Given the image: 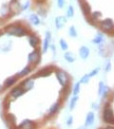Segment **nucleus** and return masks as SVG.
Masks as SVG:
<instances>
[{"mask_svg": "<svg viewBox=\"0 0 114 129\" xmlns=\"http://www.w3.org/2000/svg\"><path fill=\"white\" fill-rule=\"evenodd\" d=\"M5 32L11 35H23L25 33V29L22 25H18V24H11L5 28Z\"/></svg>", "mask_w": 114, "mask_h": 129, "instance_id": "nucleus-1", "label": "nucleus"}, {"mask_svg": "<svg viewBox=\"0 0 114 129\" xmlns=\"http://www.w3.org/2000/svg\"><path fill=\"white\" fill-rule=\"evenodd\" d=\"M99 28L102 32H105V33H111V32L114 31V23L111 19H105V20H101L99 21Z\"/></svg>", "mask_w": 114, "mask_h": 129, "instance_id": "nucleus-2", "label": "nucleus"}, {"mask_svg": "<svg viewBox=\"0 0 114 129\" xmlns=\"http://www.w3.org/2000/svg\"><path fill=\"white\" fill-rule=\"evenodd\" d=\"M102 119L106 123H112L113 124V119H114V113L113 110L111 108L110 104H106L105 108H104V112H102Z\"/></svg>", "mask_w": 114, "mask_h": 129, "instance_id": "nucleus-3", "label": "nucleus"}, {"mask_svg": "<svg viewBox=\"0 0 114 129\" xmlns=\"http://www.w3.org/2000/svg\"><path fill=\"white\" fill-rule=\"evenodd\" d=\"M57 78L62 86H66L69 82V76L68 74L63 71V70H58L57 71Z\"/></svg>", "mask_w": 114, "mask_h": 129, "instance_id": "nucleus-4", "label": "nucleus"}, {"mask_svg": "<svg viewBox=\"0 0 114 129\" xmlns=\"http://www.w3.org/2000/svg\"><path fill=\"white\" fill-rule=\"evenodd\" d=\"M67 23V17L64 16H57L55 18V25H56V29H62L63 25Z\"/></svg>", "mask_w": 114, "mask_h": 129, "instance_id": "nucleus-5", "label": "nucleus"}, {"mask_svg": "<svg viewBox=\"0 0 114 129\" xmlns=\"http://www.w3.org/2000/svg\"><path fill=\"white\" fill-rule=\"evenodd\" d=\"M94 120H95V114L93 111H90L88 112V114L86 116V122H85V126L86 127H89L91 125L94 124Z\"/></svg>", "mask_w": 114, "mask_h": 129, "instance_id": "nucleus-6", "label": "nucleus"}, {"mask_svg": "<svg viewBox=\"0 0 114 129\" xmlns=\"http://www.w3.org/2000/svg\"><path fill=\"white\" fill-rule=\"evenodd\" d=\"M90 55V49L87 46H83L79 48V56L83 59H87Z\"/></svg>", "mask_w": 114, "mask_h": 129, "instance_id": "nucleus-7", "label": "nucleus"}, {"mask_svg": "<svg viewBox=\"0 0 114 129\" xmlns=\"http://www.w3.org/2000/svg\"><path fill=\"white\" fill-rule=\"evenodd\" d=\"M29 61H30V63L32 62V63H38L40 61V53L38 52V51H35V52H33L32 54H30V56H29Z\"/></svg>", "mask_w": 114, "mask_h": 129, "instance_id": "nucleus-8", "label": "nucleus"}, {"mask_svg": "<svg viewBox=\"0 0 114 129\" xmlns=\"http://www.w3.org/2000/svg\"><path fill=\"white\" fill-rule=\"evenodd\" d=\"M64 59H66L68 62H74L76 57H75V54L73 52H70V51H67L66 53H64Z\"/></svg>", "mask_w": 114, "mask_h": 129, "instance_id": "nucleus-9", "label": "nucleus"}, {"mask_svg": "<svg viewBox=\"0 0 114 129\" xmlns=\"http://www.w3.org/2000/svg\"><path fill=\"white\" fill-rule=\"evenodd\" d=\"M104 39H105L104 34L98 33L93 39H92V42H93V44H95V45H100V44H102V42H104Z\"/></svg>", "mask_w": 114, "mask_h": 129, "instance_id": "nucleus-10", "label": "nucleus"}, {"mask_svg": "<svg viewBox=\"0 0 114 129\" xmlns=\"http://www.w3.org/2000/svg\"><path fill=\"white\" fill-rule=\"evenodd\" d=\"M50 42H51V33L50 32H48V33L46 34V39L45 41H43V51H47L49 46H50Z\"/></svg>", "mask_w": 114, "mask_h": 129, "instance_id": "nucleus-11", "label": "nucleus"}, {"mask_svg": "<svg viewBox=\"0 0 114 129\" xmlns=\"http://www.w3.org/2000/svg\"><path fill=\"white\" fill-rule=\"evenodd\" d=\"M22 87H16L15 89H13L12 90V92H11V96H12V98H17V96H19L21 93H22Z\"/></svg>", "mask_w": 114, "mask_h": 129, "instance_id": "nucleus-12", "label": "nucleus"}, {"mask_svg": "<svg viewBox=\"0 0 114 129\" xmlns=\"http://www.w3.org/2000/svg\"><path fill=\"white\" fill-rule=\"evenodd\" d=\"M29 39H30L31 45H33L34 47H37L38 45H39V38H38L37 36L32 35V36H30V37H29Z\"/></svg>", "mask_w": 114, "mask_h": 129, "instance_id": "nucleus-13", "label": "nucleus"}, {"mask_svg": "<svg viewBox=\"0 0 114 129\" xmlns=\"http://www.w3.org/2000/svg\"><path fill=\"white\" fill-rule=\"evenodd\" d=\"M66 16H67V18H72V17H74V7H73V5H69V7H68Z\"/></svg>", "mask_w": 114, "mask_h": 129, "instance_id": "nucleus-14", "label": "nucleus"}, {"mask_svg": "<svg viewBox=\"0 0 114 129\" xmlns=\"http://www.w3.org/2000/svg\"><path fill=\"white\" fill-rule=\"evenodd\" d=\"M77 101H78V96H77V95H74L73 99L71 100V102H70V105H69L70 110H73V109L75 108L76 104H77Z\"/></svg>", "mask_w": 114, "mask_h": 129, "instance_id": "nucleus-15", "label": "nucleus"}, {"mask_svg": "<svg viewBox=\"0 0 114 129\" xmlns=\"http://www.w3.org/2000/svg\"><path fill=\"white\" fill-rule=\"evenodd\" d=\"M30 20H31L32 24H34V25H38L40 23V19H39V17H38L37 15H32L30 17Z\"/></svg>", "mask_w": 114, "mask_h": 129, "instance_id": "nucleus-16", "label": "nucleus"}, {"mask_svg": "<svg viewBox=\"0 0 114 129\" xmlns=\"http://www.w3.org/2000/svg\"><path fill=\"white\" fill-rule=\"evenodd\" d=\"M69 35L71 37H77V30L74 25H71L69 29Z\"/></svg>", "mask_w": 114, "mask_h": 129, "instance_id": "nucleus-17", "label": "nucleus"}, {"mask_svg": "<svg viewBox=\"0 0 114 129\" xmlns=\"http://www.w3.org/2000/svg\"><path fill=\"white\" fill-rule=\"evenodd\" d=\"M59 46H60L61 50H63V51H67L69 49V45L67 44V41L64 40V39H60V40H59Z\"/></svg>", "mask_w": 114, "mask_h": 129, "instance_id": "nucleus-18", "label": "nucleus"}, {"mask_svg": "<svg viewBox=\"0 0 114 129\" xmlns=\"http://www.w3.org/2000/svg\"><path fill=\"white\" fill-rule=\"evenodd\" d=\"M80 91V83H76L73 87V95H78Z\"/></svg>", "mask_w": 114, "mask_h": 129, "instance_id": "nucleus-19", "label": "nucleus"}, {"mask_svg": "<svg viewBox=\"0 0 114 129\" xmlns=\"http://www.w3.org/2000/svg\"><path fill=\"white\" fill-rule=\"evenodd\" d=\"M58 109H59V105L58 104H54L51 107V109H50V115H54L58 111Z\"/></svg>", "mask_w": 114, "mask_h": 129, "instance_id": "nucleus-20", "label": "nucleus"}, {"mask_svg": "<svg viewBox=\"0 0 114 129\" xmlns=\"http://www.w3.org/2000/svg\"><path fill=\"white\" fill-rule=\"evenodd\" d=\"M90 76H89V74H85L83 77L80 78V80H79V83L80 84H88L89 83V80H90Z\"/></svg>", "mask_w": 114, "mask_h": 129, "instance_id": "nucleus-21", "label": "nucleus"}, {"mask_svg": "<svg viewBox=\"0 0 114 129\" xmlns=\"http://www.w3.org/2000/svg\"><path fill=\"white\" fill-rule=\"evenodd\" d=\"M105 87H106L105 83H104V82H99V85H98V95H100V96H101L102 92H104Z\"/></svg>", "mask_w": 114, "mask_h": 129, "instance_id": "nucleus-22", "label": "nucleus"}, {"mask_svg": "<svg viewBox=\"0 0 114 129\" xmlns=\"http://www.w3.org/2000/svg\"><path fill=\"white\" fill-rule=\"evenodd\" d=\"M15 77H11L9 79L5 80V87H10V86H12L13 84H15Z\"/></svg>", "mask_w": 114, "mask_h": 129, "instance_id": "nucleus-23", "label": "nucleus"}, {"mask_svg": "<svg viewBox=\"0 0 114 129\" xmlns=\"http://www.w3.org/2000/svg\"><path fill=\"white\" fill-rule=\"evenodd\" d=\"M50 71H51V68L50 67H46L45 69H42L41 71L39 72V75H46L48 73H50Z\"/></svg>", "mask_w": 114, "mask_h": 129, "instance_id": "nucleus-24", "label": "nucleus"}, {"mask_svg": "<svg viewBox=\"0 0 114 129\" xmlns=\"http://www.w3.org/2000/svg\"><path fill=\"white\" fill-rule=\"evenodd\" d=\"M30 71H31V68H30V67H26L24 70H22V71L19 73V76H24V75H25V74H28Z\"/></svg>", "mask_w": 114, "mask_h": 129, "instance_id": "nucleus-25", "label": "nucleus"}, {"mask_svg": "<svg viewBox=\"0 0 114 129\" xmlns=\"http://www.w3.org/2000/svg\"><path fill=\"white\" fill-rule=\"evenodd\" d=\"M99 72V68H96V69H94V70H92V71L90 72V73H88L89 74V76L90 77H93V76H95V75Z\"/></svg>", "mask_w": 114, "mask_h": 129, "instance_id": "nucleus-26", "label": "nucleus"}, {"mask_svg": "<svg viewBox=\"0 0 114 129\" xmlns=\"http://www.w3.org/2000/svg\"><path fill=\"white\" fill-rule=\"evenodd\" d=\"M57 5L59 9H62L66 5V0H57Z\"/></svg>", "mask_w": 114, "mask_h": 129, "instance_id": "nucleus-27", "label": "nucleus"}, {"mask_svg": "<svg viewBox=\"0 0 114 129\" xmlns=\"http://www.w3.org/2000/svg\"><path fill=\"white\" fill-rule=\"evenodd\" d=\"M111 70V62L110 61H108L107 63H106V67H105V71L106 72H109Z\"/></svg>", "mask_w": 114, "mask_h": 129, "instance_id": "nucleus-28", "label": "nucleus"}, {"mask_svg": "<svg viewBox=\"0 0 114 129\" xmlns=\"http://www.w3.org/2000/svg\"><path fill=\"white\" fill-rule=\"evenodd\" d=\"M72 123H73V117H72V116H70L69 119H68V121H67V124L70 126V125H72Z\"/></svg>", "mask_w": 114, "mask_h": 129, "instance_id": "nucleus-29", "label": "nucleus"}, {"mask_svg": "<svg viewBox=\"0 0 114 129\" xmlns=\"http://www.w3.org/2000/svg\"><path fill=\"white\" fill-rule=\"evenodd\" d=\"M106 129H114V128H112V127H108V128H106Z\"/></svg>", "mask_w": 114, "mask_h": 129, "instance_id": "nucleus-30", "label": "nucleus"}, {"mask_svg": "<svg viewBox=\"0 0 114 129\" xmlns=\"http://www.w3.org/2000/svg\"><path fill=\"white\" fill-rule=\"evenodd\" d=\"M113 124H114V119H113Z\"/></svg>", "mask_w": 114, "mask_h": 129, "instance_id": "nucleus-31", "label": "nucleus"}]
</instances>
